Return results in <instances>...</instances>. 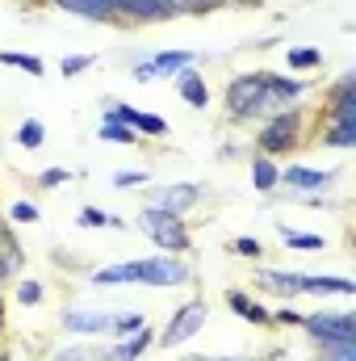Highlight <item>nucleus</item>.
Returning a JSON list of instances; mask_svg holds the SVG:
<instances>
[{"label":"nucleus","instance_id":"6e6552de","mask_svg":"<svg viewBox=\"0 0 356 361\" xmlns=\"http://www.w3.org/2000/svg\"><path fill=\"white\" fill-rule=\"evenodd\" d=\"M201 185H193V180H177V185H151V189H143V202L147 206H155V210H168V214H189L197 202H201Z\"/></svg>","mask_w":356,"mask_h":361},{"label":"nucleus","instance_id":"7ed1b4c3","mask_svg":"<svg viewBox=\"0 0 356 361\" xmlns=\"http://www.w3.org/2000/svg\"><path fill=\"white\" fill-rule=\"evenodd\" d=\"M302 139H306V109H298V105H285V109H276L272 118L260 122V135H256V147H260V156H285V152H293V147H302Z\"/></svg>","mask_w":356,"mask_h":361},{"label":"nucleus","instance_id":"4be33fe9","mask_svg":"<svg viewBox=\"0 0 356 361\" xmlns=\"http://www.w3.org/2000/svg\"><path fill=\"white\" fill-rule=\"evenodd\" d=\"M285 63H289V72H314V68H323V51L319 47H289Z\"/></svg>","mask_w":356,"mask_h":361},{"label":"nucleus","instance_id":"cd10ccee","mask_svg":"<svg viewBox=\"0 0 356 361\" xmlns=\"http://www.w3.org/2000/svg\"><path fill=\"white\" fill-rule=\"evenodd\" d=\"M8 227H30V223H38V206L34 202H25V197H17L13 206H8Z\"/></svg>","mask_w":356,"mask_h":361},{"label":"nucleus","instance_id":"4c0bfd02","mask_svg":"<svg viewBox=\"0 0 356 361\" xmlns=\"http://www.w3.org/2000/svg\"><path fill=\"white\" fill-rule=\"evenodd\" d=\"M222 0H184V8H189V17L193 13H210V8H218Z\"/></svg>","mask_w":356,"mask_h":361},{"label":"nucleus","instance_id":"473e14b6","mask_svg":"<svg viewBox=\"0 0 356 361\" xmlns=\"http://www.w3.org/2000/svg\"><path fill=\"white\" fill-rule=\"evenodd\" d=\"M13 294H17L21 307H38V302H42V286H38V281H17Z\"/></svg>","mask_w":356,"mask_h":361},{"label":"nucleus","instance_id":"ea45409f","mask_svg":"<svg viewBox=\"0 0 356 361\" xmlns=\"http://www.w3.org/2000/svg\"><path fill=\"white\" fill-rule=\"evenodd\" d=\"M0 361H8V353H0Z\"/></svg>","mask_w":356,"mask_h":361},{"label":"nucleus","instance_id":"bb28decb","mask_svg":"<svg viewBox=\"0 0 356 361\" xmlns=\"http://www.w3.org/2000/svg\"><path fill=\"white\" fill-rule=\"evenodd\" d=\"M105 143H122V147H134L139 143V135L130 130V126H122V122H101V130H96Z\"/></svg>","mask_w":356,"mask_h":361},{"label":"nucleus","instance_id":"4468645a","mask_svg":"<svg viewBox=\"0 0 356 361\" xmlns=\"http://www.w3.org/2000/svg\"><path fill=\"white\" fill-rule=\"evenodd\" d=\"M151 345H155V332H151V328H139L134 336H122V341H113L109 349H101L96 361H139Z\"/></svg>","mask_w":356,"mask_h":361},{"label":"nucleus","instance_id":"f3484780","mask_svg":"<svg viewBox=\"0 0 356 361\" xmlns=\"http://www.w3.org/2000/svg\"><path fill=\"white\" fill-rule=\"evenodd\" d=\"M25 265V252L17 248V240H13V231L0 223V286H8V281H17V273Z\"/></svg>","mask_w":356,"mask_h":361},{"label":"nucleus","instance_id":"a211bd4d","mask_svg":"<svg viewBox=\"0 0 356 361\" xmlns=\"http://www.w3.org/2000/svg\"><path fill=\"white\" fill-rule=\"evenodd\" d=\"M172 85H177V97H180V101H189L193 109H205V105H210V89H205V80H201L193 68L177 72V76H172Z\"/></svg>","mask_w":356,"mask_h":361},{"label":"nucleus","instance_id":"c756f323","mask_svg":"<svg viewBox=\"0 0 356 361\" xmlns=\"http://www.w3.org/2000/svg\"><path fill=\"white\" fill-rule=\"evenodd\" d=\"M147 180H151V177H147L143 169H117L109 185H113V189L122 193V189H147Z\"/></svg>","mask_w":356,"mask_h":361},{"label":"nucleus","instance_id":"58836bf2","mask_svg":"<svg viewBox=\"0 0 356 361\" xmlns=\"http://www.w3.org/2000/svg\"><path fill=\"white\" fill-rule=\"evenodd\" d=\"M180 361H256V357H205V353H193V357H180Z\"/></svg>","mask_w":356,"mask_h":361},{"label":"nucleus","instance_id":"b1692460","mask_svg":"<svg viewBox=\"0 0 356 361\" xmlns=\"http://www.w3.org/2000/svg\"><path fill=\"white\" fill-rule=\"evenodd\" d=\"M76 223H80V227H113V231L126 227L117 214H109V210H101V206H84V210L76 214Z\"/></svg>","mask_w":356,"mask_h":361},{"label":"nucleus","instance_id":"39448f33","mask_svg":"<svg viewBox=\"0 0 356 361\" xmlns=\"http://www.w3.org/2000/svg\"><path fill=\"white\" fill-rule=\"evenodd\" d=\"M314 345H340V341H356L352 311H302L298 324Z\"/></svg>","mask_w":356,"mask_h":361},{"label":"nucleus","instance_id":"c9c22d12","mask_svg":"<svg viewBox=\"0 0 356 361\" xmlns=\"http://www.w3.org/2000/svg\"><path fill=\"white\" fill-rule=\"evenodd\" d=\"M68 180H72L68 169H42V173H38V185H42V189H59V185H68Z\"/></svg>","mask_w":356,"mask_h":361},{"label":"nucleus","instance_id":"20e7f679","mask_svg":"<svg viewBox=\"0 0 356 361\" xmlns=\"http://www.w3.org/2000/svg\"><path fill=\"white\" fill-rule=\"evenodd\" d=\"M139 231L168 257H184L193 248V235H189V223L180 214H168V210H155V206H143L139 210Z\"/></svg>","mask_w":356,"mask_h":361},{"label":"nucleus","instance_id":"2f4dec72","mask_svg":"<svg viewBox=\"0 0 356 361\" xmlns=\"http://www.w3.org/2000/svg\"><path fill=\"white\" fill-rule=\"evenodd\" d=\"M231 252H235V257H243V261H260V252H265V244H260L256 235H239V240L231 244Z\"/></svg>","mask_w":356,"mask_h":361},{"label":"nucleus","instance_id":"aec40b11","mask_svg":"<svg viewBox=\"0 0 356 361\" xmlns=\"http://www.w3.org/2000/svg\"><path fill=\"white\" fill-rule=\"evenodd\" d=\"M252 189L256 193H276L281 189V164L272 156H252Z\"/></svg>","mask_w":356,"mask_h":361},{"label":"nucleus","instance_id":"5701e85b","mask_svg":"<svg viewBox=\"0 0 356 361\" xmlns=\"http://www.w3.org/2000/svg\"><path fill=\"white\" fill-rule=\"evenodd\" d=\"M46 143V126L38 122V118H25L21 126H17V147H25V152H38Z\"/></svg>","mask_w":356,"mask_h":361},{"label":"nucleus","instance_id":"6ab92c4d","mask_svg":"<svg viewBox=\"0 0 356 361\" xmlns=\"http://www.w3.org/2000/svg\"><path fill=\"white\" fill-rule=\"evenodd\" d=\"M227 307H231L239 319L256 324V328H268V324H272V315H268V311L256 302V298H252V294H243V290H231V294H227Z\"/></svg>","mask_w":356,"mask_h":361},{"label":"nucleus","instance_id":"393cba45","mask_svg":"<svg viewBox=\"0 0 356 361\" xmlns=\"http://www.w3.org/2000/svg\"><path fill=\"white\" fill-rule=\"evenodd\" d=\"M139 328H147V315H143V311H117V315H113V332H109V336H113V341H122V336H134Z\"/></svg>","mask_w":356,"mask_h":361},{"label":"nucleus","instance_id":"9b49d317","mask_svg":"<svg viewBox=\"0 0 356 361\" xmlns=\"http://www.w3.org/2000/svg\"><path fill=\"white\" fill-rule=\"evenodd\" d=\"M193 63H197V55H193V51H160V55H151V59L134 63V80H139V85H151V80H172L177 72L193 68Z\"/></svg>","mask_w":356,"mask_h":361},{"label":"nucleus","instance_id":"412c9836","mask_svg":"<svg viewBox=\"0 0 356 361\" xmlns=\"http://www.w3.org/2000/svg\"><path fill=\"white\" fill-rule=\"evenodd\" d=\"M276 235L285 240V248H298V252H323L327 240L323 235H310V231H293L289 223H276Z\"/></svg>","mask_w":356,"mask_h":361},{"label":"nucleus","instance_id":"dca6fc26","mask_svg":"<svg viewBox=\"0 0 356 361\" xmlns=\"http://www.w3.org/2000/svg\"><path fill=\"white\" fill-rule=\"evenodd\" d=\"M256 290H268V294H281V298H298L302 294V281L306 273H289V269H256Z\"/></svg>","mask_w":356,"mask_h":361},{"label":"nucleus","instance_id":"f03ea898","mask_svg":"<svg viewBox=\"0 0 356 361\" xmlns=\"http://www.w3.org/2000/svg\"><path fill=\"white\" fill-rule=\"evenodd\" d=\"M193 281V265L184 257H139V261H113V265H101L96 273H89L92 290H113V286H184Z\"/></svg>","mask_w":356,"mask_h":361},{"label":"nucleus","instance_id":"a878e982","mask_svg":"<svg viewBox=\"0 0 356 361\" xmlns=\"http://www.w3.org/2000/svg\"><path fill=\"white\" fill-rule=\"evenodd\" d=\"M0 63H4V68H21V72H30V76H42V72H46V63H42L38 55H25V51H0Z\"/></svg>","mask_w":356,"mask_h":361},{"label":"nucleus","instance_id":"7c9ffc66","mask_svg":"<svg viewBox=\"0 0 356 361\" xmlns=\"http://www.w3.org/2000/svg\"><path fill=\"white\" fill-rule=\"evenodd\" d=\"M323 353L319 361H356V341H340V345H319Z\"/></svg>","mask_w":356,"mask_h":361},{"label":"nucleus","instance_id":"0eeeda50","mask_svg":"<svg viewBox=\"0 0 356 361\" xmlns=\"http://www.w3.org/2000/svg\"><path fill=\"white\" fill-rule=\"evenodd\" d=\"M201 328H205V302H201V298H189V302H180L177 311H172V319L164 324L160 345H164V349H180V345H189Z\"/></svg>","mask_w":356,"mask_h":361},{"label":"nucleus","instance_id":"ddd939ff","mask_svg":"<svg viewBox=\"0 0 356 361\" xmlns=\"http://www.w3.org/2000/svg\"><path fill=\"white\" fill-rule=\"evenodd\" d=\"M336 177H340L336 169H306V164H289V169H281V185H285L289 193H302V197H314V193L331 189Z\"/></svg>","mask_w":356,"mask_h":361},{"label":"nucleus","instance_id":"f8f14e48","mask_svg":"<svg viewBox=\"0 0 356 361\" xmlns=\"http://www.w3.org/2000/svg\"><path fill=\"white\" fill-rule=\"evenodd\" d=\"M113 315L117 311H96V307H68L59 328L72 336H109L113 332Z\"/></svg>","mask_w":356,"mask_h":361},{"label":"nucleus","instance_id":"f704fd0d","mask_svg":"<svg viewBox=\"0 0 356 361\" xmlns=\"http://www.w3.org/2000/svg\"><path fill=\"white\" fill-rule=\"evenodd\" d=\"M268 315H272V324H281V328H298V324H302V311H298V307H289V302H285V307H276V311H268Z\"/></svg>","mask_w":356,"mask_h":361},{"label":"nucleus","instance_id":"f257e3e1","mask_svg":"<svg viewBox=\"0 0 356 361\" xmlns=\"http://www.w3.org/2000/svg\"><path fill=\"white\" fill-rule=\"evenodd\" d=\"M306 92V80L276 76V72H243L227 85V109L235 122H265L276 109L293 105Z\"/></svg>","mask_w":356,"mask_h":361},{"label":"nucleus","instance_id":"c85d7f7f","mask_svg":"<svg viewBox=\"0 0 356 361\" xmlns=\"http://www.w3.org/2000/svg\"><path fill=\"white\" fill-rule=\"evenodd\" d=\"M323 143L348 152V147H356V126H323Z\"/></svg>","mask_w":356,"mask_h":361},{"label":"nucleus","instance_id":"9d476101","mask_svg":"<svg viewBox=\"0 0 356 361\" xmlns=\"http://www.w3.org/2000/svg\"><path fill=\"white\" fill-rule=\"evenodd\" d=\"M323 126H356V72H344L327 89V118Z\"/></svg>","mask_w":356,"mask_h":361},{"label":"nucleus","instance_id":"2eb2a0df","mask_svg":"<svg viewBox=\"0 0 356 361\" xmlns=\"http://www.w3.org/2000/svg\"><path fill=\"white\" fill-rule=\"evenodd\" d=\"M46 4H55V8H63V13H72L80 21H96V25H113L117 21L113 0H46Z\"/></svg>","mask_w":356,"mask_h":361},{"label":"nucleus","instance_id":"e433bc0d","mask_svg":"<svg viewBox=\"0 0 356 361\" xmlns=\"http://www.w3.org/2000/svg\"><path fill=\"white\" fill-rule=\"evenodd\" d=\"M101 349H89V345H76V349H68V353H55L51 361H96Z\"/></svg>","mask_w":356,"mask_h":361},{"label":"nucleus","instance_id":"1a4fd4ad","mask_svg":"<svg viewBox=\"0 0 356 361\" xmlns=\"http://www.w3.org/2000/svg\"><path fill=\"white\" fill-rule=\"evenodd\" d=\"M101 122H122V126H130L134 135H151V139H164V135H168V122H164L160 114L134 109L130 101H109L105 114H101Z\"/></svg>","mask_w":356,"mask_h":361},{"label":"nucleus","instance_id":"423d86ee","mask_svg":"<svg viewBox=\"0 0 356 361\" xmlns=\"http://www.w3.org/2000/svg\"><path fill=\"white\" fill-rule=\"evenodd\" d=\"M117 21L126 25H160V21H177L184 17V0H113Z\"/></svg>","mask_w":356,"mask_h":361},{"label":"nucleus","instance_id":"72a5a7b5","mask_svg":"<svg viewBox=\"0 0 356 361\" xmlns=\"http://www.w3.org/2000/svg\"><path fill=\"white\" fill-rule=\"evenodd\" d=\"M92 63H96V55H68V59L59 63V72H63V76H80V72H89Z\"/></svg>","mask_w":356,"mask_h":361}]
</instances>
